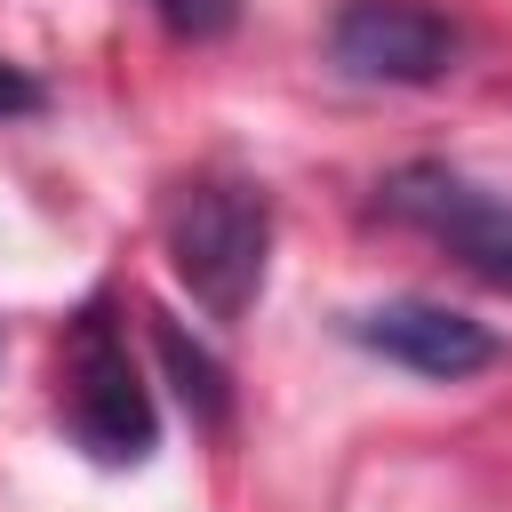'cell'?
<instances>
[{"mask_svg":"<svg viewBox=\"0 0 512 512\" xmlns=\"http://www.w3.org/2000/svg\"><path fill=\"white\" fill-rule=\"evenodd\" d=\"M352 344L384 352L392 368L408 376H432V384H464L480 368H496V328L456 312V304H432V296H392V304H368L352 320Z\"/></svg>","mask_w":512,"mask_h":512,"instance_id":"cell-5","label":"cell"},{"mask_svg":"<svg viewBox=\"0 0 512 512\" xmlns=\"http://www.w3.org/2000/svg\"><path fill=\"white\" fill-rule=\"evenodd\" d=\"M376 208L392 224L432 232L472 280H488V288L512 296V200H496L488 184H472V176H456L440 160H408V168H392L376 184Z\"/></svg>","mask_w":512,"mask_h":512,"instance_id":"cell-3","label":"cell"},{"mask_svg":"<svg viewBox=\"0 0 512 512\" xmlns=\"http://www.w3.org/2000/svg\"><path fill=\"white\" fill-rule=\"evenodd\" d=\"M328 56L376 88H432L456 64V24L424 0H344L328 24Z\"/></svg>","mask_w":512,"mask_h":512,"instance_id":"cell-4","label":"cell"},{"mask_svg":"<svg viewBox=\"0 0 512 512\" xmlns=\"http://www.w3.org/2000/svg\"><path fill=\"white\" fill-rule=\"evenodd\" d=\"M152 344H160V360H168L184 408H192L200 424H224V416H232V384H224V368H216L200 344H184V328H176L168 312H152Z\"/></svg>","mask_w":512,"mask_h":512,"instance_id":"cell-6","label":"cell"},{"mask_svg":"<svg viewBox=\"0 0 512 512\" xmlns=\"http://www.w3.org/2000/svg\"><path fill=\"white\" fill-rule=\"evenodd\" d=\"M56 408L72 424V440L96 456V464H144L152 440H160V416H152V392L128 360V336L88 304L72 328H64V352H56Z\"/></svg>","mask_w":512,"mask_h":512,"instance_id":"cell-2","label":"cell"},{"mask_svg":"<svg viewBox=\"0 0 512 512\" xmlns=\"http://www.w3.org/2000/svg\"><path fill=\"white\" fill-rule=\"evenodd\" d=\"M152 16L176 32V40H224L240 24V0H152Z\"/></svg>","mask_w":512,"mask_h":512,"instance_id":"cell-7","label":"cell"},{"mask_svg":"<svg viewBox=\"0 0 512 512\" xmlns=\"http://www.w3.org/2000/svg\"><path fill=\"white\" fill-rule=\"evenodd\" d=\"M40 104H48V88H40L24 64L0 56V120H24V112H40Z\"/></svg>","mask_w":512,"mask_h":512,"instance_id":"cell-8","label":"cell"},{"mask_svg":"<svg viewBox=\"0 0 512 512\" xmlns=\"http://www.w3.org/2000/svg\"><path fill=\"white\" fill-rule=\"evenodd\" d=\"M264 256H272V200L248 176H192L168 200V264L192 288V304L208 320H240L264 288Z\"/></svg>","mask_w":512,"mask_h":512,"instance_id":"cell-1","label":"cell"}]
</instances>
